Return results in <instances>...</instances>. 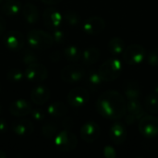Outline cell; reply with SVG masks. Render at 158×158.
I'll return each mask as SVG.
<instances>
[{
    "mask_svg": "<svg viewBox=\"0 0 158 158\" xmlns=\"http://www.w3.org/2000/svg\"><path fill=\"white\" fill-rule=\"evenodd\" d=\"M96 109L102 117L118 120L127 113V102L119 92L109 90L100 94L96 101Z\"/></svg>",
    "mask_w": 158,
    "mask_h": 158,
    "instance_id": "1",
    "label": "cell"
},
{
    "mask_svg": "<svg viewBox=\"0 0 158 158\" xmlns=\"http://www.w3.org/2000/svg\"><path fill=\"white\" fill-rule=\"evenodd\" d=\"M27 41L31 48L37 50L49 49L54 44L51 34L38 29H32L28 31Z\"/></svg>",
    "mask_w": 158,
    "mask_h": 158,
    "instance_id": "2",
    "label": "cell"
},
{
    "mask_svg": "<svg viewBox=\"0 0 158 158\" xmlns=\"http://www.w3.org/2000/svg\"><path fill=\"white\" fill-rule=\"evenodd\" d=\"M122 72V64L118 58H110L105 61L98 69V73L105 82L117 80Z\"/></svg>",
    "mask_w": 158,
    "mask_h": 158,
    "instance_id": "3",
    "label": "cell"
},
{
    "mask_svg": "<svg viewBox=\"0 0 158 158\" xmlns=\"http://www.w3.org/2000/svg\"><path fill=\"white\" fill-rule=\"evenodd\" d=\"M56 147L61 152H70L78 145V139L74 133L68 130H62L54 137Z\"/></svg>",
    "mask_w": 158,
    "mask_h": 158,
    "instance_id": "4",
    "label": "cell"
},
{
    "mask_svg": "<svg viewBox=\"0 0 158 158\" xmlns=\"http://www.w3.org/2000/svg\"><path fill=\"white\" fill-rule=\"evenodd\" d=\"M86 70L83 66L80 64H69L65 66L60 72L61 80L69 84L80 82L85 78Z\"/></svg>",
    "mask_w": 158,
    "mask_h": 158,
    "instance_id": "5",
    "label": "cell"
},
{
    "mask_svg": "<svg viewBox=\"0 0 158 158\" xmlns=\"http://www.w3.org/2000/svg\"><path fill=\"white\" fill-rule=\"evenodd\" d=\"M24 74H25V79L28 81L34 83V84L36 83L38 84V83L44 81L47 79L48 69L44 65L39 62H35V63L26 66Z\"/></svg>",
    "mask_w": 158,
    "mask_h": 158,
    "instance_id": "6",
    "label": "cell"
},
{
    "mask_svg": "<svg viewBox=\"0 0 158 158\" xmlns=\"http://www.w3.org/2000/svg\"><path fill=\"white\" fill-rule=\"evenodd\" d=\"M146 57V50L141 44H131L122 53L123 60L130 65L141 64Z\"/></svg>",
    "mask_w": 158,
    "mask_h": 158,
    "instance_id": "7",
    "label": "cell"
},
{
    "mask_svg": "<svg viewBox=\"0 0 158 158\" xmlns=\"http://www.w3.org/2000/svg\"><path fill=\"white\" fill-rule=\"evenodd\" d=\"M139 131L146 138L158 136V118L152 115H144L139 120Z\"/></svg>",
    "mask_w": 158,
    "mask_h": 158,
    "instance_id": "8",
    "label": "cell"
},
{
    "mask_svg": "<svg viewBox=\"0 0 158 158\" xmlns=\"http://www.w3.org/2000/svg\"><path fill=\"white\" fill-rule=\"evenodd\" d=\"M90 100V94L87 89L83 87H75L70 90L67 95L68 104L74 107L80 108L84 106Z\"/></svg>",
    "mask_w": 158,
    "mask_h": 158,
    "instance_id": "9",
    "label": "cell"
},
{
    "mask_svg": "<svg viewBox=\"0 0 158 158\" xmlns=\"http://www.w3.org/2000/svg\"><path fill=\"white\" fill-rule=\"evenodd\" d=\"M106 28V21L102 17L92 16L89 17L82 25V30L86 34L98 35Z\"/></svg>",
    "mask_w": 158,
    "mask_h": 158,
    "instance_id": "10",
    "label": "cell"
},
{
    "mask_svg": "<svg viewBox=\"0 0 158 158\" xmlns=\"http://www.w3.org/2000/svg\"><path fill=\"white\" fill-rule=\"evenodd\" d=\"M101 133V130L99 125L94 122V121H87L85 122L80 131V134L81 139L88 143H92L94 142H95Z\"/></svg>",
    "mask_w": 158,
    "mask_h": 158,
    "instance_id": "11",
    "label": "cell"
},
{
    "mask_svg": "<svg viewBox=\"0 0 158 158\" xmlns=\"http://www.w3.org/2000/svg\"><path fill=\"white\" fill-rule=\"evenodd\" d=\"M43 20L44 25L51 29L55 30L59 28L63 23V15L56 8H46L43 13Z\"/></svg>",
    "mask_w": 158,
    "mask_h": 158,
    "instance_id": "12",
    "label": "cell"
},
{
    "mask_svg": "<svg viewBox=\"0 0 158 158\" xmlns=\"http://www.w3.org/2000/svg\"><path fill=\"white\" fill-rule=\"evenodd\" d=\"M25 39L23 34L18 31H11L4 36L5 45L13 51L21 50L24 46Z\"/></svg>",
    "mask_w": 158,
    "mask_h": 158,
    "instance_id": "13",
    "label": "cell"
},
{
    "mask_svg": "<svg viewBox=\"0 0 158 158\" xmlns=\"http://www.w3.org/2000/svg\"><path fill=\"white\" fill-rule=\"evenodd\" d=\"M32 106L29 101L25 99H17L13 101L9 106V112L12 116L17 118L26 117L31 114Z\"/></svg>",
    "mask_w": 158,
    "mask_h": 158,
    "instance_id": "14",
    "label": "cell"
},
{
    "mask_svg": "<svg viewBox=\"0 0 158 158\" xmlns=\"http://www.w3.org/2000/svg\"><path fill=\"white\" fill-rule=\"evenodd\" d=\"M109 137L113 143L117 145L122 144L127 139V130L123 123L115 121L109 130Z\"/></svg>",
    "mask_w": 158,
    "mask_h": 158,
    "instance_id": "15",
    "label": "cell"
},
{
    "mask_svg": "<svg viewBox=\"0 0 158 158\" xmlns=\"http://www.w3.org/2000/svg\"><path fill=\"white\" fill-rule=\"evenodd\" d=\"M50 95H51L50 90L46 86L40 84L32 89L31 93V99L35 105L43 106L45 103H47V101L50 98Z\"/></svg>",
    "mask_w": 158,
    "mask_h": 158,
    "instance_id": "16",
    "label": "cell"
},
{
    "mask_svg": "<svg viewBox=\"0 0 158 158\" xmlns=\"http://www.w3.org/2000/svg\"><path fill=\"white\" fill-rule=\"evenodd\" d=\"M12 131L19 137H26L32 134L34 125L31 121L27 119L17 120L12 124Z\"/></svg>",
    "mask_w": 158,
    "mask_h": 158,
    "instance_id": "17",
    "label": "cell"
},
{
    "mask_svg": "<svg viewBox=\"0 0 158 158\" xmlns=\"http://www.w3.org/2000/svg\"><path fill=\"white\" fill-rule=\"evenodd\" d=\"M22 16L27 23L29 24H35L39 20V11L38 7L31 4V3H26L22 6L21 10Z\"/></svg>",
    "mask_w": 158,
    "mask_h": 158,
    "instance_id": "18",
    "label": "cell"
},
{
    "mask_svg": "<svg viewBox=\"0 0 158 158\" xmlns=\"http://www.w3.org/2000/svg\"><path fill=\"white\" fill-rule=\"evenodd\" d=\"M21 10H22L21 3L15 0H6L1 6L2 13L10 18L17 17L19 13H21Z\"/></svg>",
    "mask_w": 158,
    "mask_h": 158,
    "instance_id": "19",
    "label": "cell"
},
{
    "mask_svg": "<svg viewBox=\"0 0 158 158\" xmlns=\"http://www.w3.org/2000/svg\"><path fill=\"white\" fill-rule=\"evenodd\" d=\"M68 113V106L61 101H56L50 104L46 108V114L54 118H63Z\"/></svg>",
    "mask_w": 158,
    "mask_h": 158,
    "instance_id": "20",
    "label": "cell"
},
{
    "mask_svg": "<svg viewBox=\"0 0 158 158\" xmlns=\"http://www.w3.org/2000/svg\"><path fill=\"white\" fill-rule=\"evenodd\" d=\"M142 94V91L140 85L136 81H128L124 86V95L127 100L140 99Z\"/></svg>",
    "mask_w": 158,
    "mask_h": 158,
    "instance_id": "21",
    "label": "cell"
},
{
    "mask_svg": "<svg viewBox=\"0 0 158 158\" xmlns=\"http://www.w3.org/2000/svg\"><path fill=\"white\" fill-rule=\"evenodd\" d=\"M100 58V50L97 47H88L82 52L81 59L84 65L91 66L95 64Z\"/></svg>",
    "mask_w": 158,
    "mask_h": 158,
    "instance_id": "22",
    "label": "cell"
},
{
    "mask_svg": "<svg viewBox=\"0 0 158 158\" xmlns=\"http://www.w3.org/2000/svg\"><path fill=\"white\" fill-rule=\"evenodd\" d=\"M108 50L114 56H120L125 49V43L120 37H112L108 41Z\"/></svg>",
    "mask_w": 158,
    "mask_h": 158,
    "instance_id": "23",
    "label": "cell"
},
{
    "mask_svg": "<svg viewBox=\"0 0 158 158\" xmlns=\"http://www.w3.org/2000/svg\"><path fill=\"white\" fill-rule=\"evenodd\" d=\"M85 80H86V84L89 87V89L94 92L96 91L101 86V83L103 82L98 73V70H94V69L90 70L87 73V75H85Z\"/></svg>",
    "mask_w": 158,
    "mask_h": 158,
    "instance_id": "24",
    "label": "cell"
},
{
    "mask_svg": "<svg viewBox=\"0 0 158 158\" xmlns=\"http://www.w3.org/2000/svg\"><path fill=\"white\" fill-rule=\"evenodd\" d=\"M82 51L77 45H69L63 51L64 57L70 62H77L81 59Z\"/></svg>",
    "mask_w": 158,
    "mask_h": 158,
    "instance_id": "25",
    "label": "cell"
},
{
    "mask_svg": "<svg viewBox=\"0 0 158 158\" xmlns=\"http://www.w3.org/2000/svg\"><path fill=\"white\" fill-rule=\"evenodd\" d=\"M58 131V124L54 121H45L42 126V134L47 139L54 138Z\"/></svg>",
    "mask_w": 158,
    "mask_h": 158,
    "instance_id": "26",
    "label": "cell"
},
{
    "mask_svg": "<svg viewBox=\"0 0 158 158\" xmlns=\"http://www.w3.org/2000/svg\"><path fill=\"white\" fill-rule=\"evenodd\" d=\"M144 108L150 114L158 113V96L156 94H148L144 99Z\"/></svg>",
    "mask_w": 158,
    "mask_h": 158,
    "instance_id": "27",
    "label": "cell"
},
{
    "mask_svg": "<svg viewBox=\"0 0 158 158\" xmlns=\"http://www.w3.org/2000/svg\"><path fill=\"white\" fill-rule=\"evenodd\" d=\"M64 20L69 26L76 27V26L80 25V23L81 21V18L79 15V13H77L76 11H74V10H68L63 15V21Z\"/></svg>",
    "mask_w": 158,
    "mask_h": 158,
    "instance_id": "28",
    "label": "cell"
},
{
    "mask_svg": "<svg viewBox=\"0 0 158 158\" xmlns=\"http://www.w3.org/2000/svg\"><path fill=\"white\" fill-rule=\"evenodd\" d=\"M7 80L12 83H20L25 79L24 71H22L19 69H11L8 70L6 74Z\"/></svg>",
    "mask_w": 158,
    "mask_h": 158,
    "instance_id": "29",
    "label": "cell"
},
{
    "mask_svg": "<svg viewBox=\"0 0 158 158\" xmlns=\"http://www.w3.org/2000/svg\"><path fill=\"white\" fill-rule=\"evenodd\" d=\"M127 112L129 113H143L145 112L139 99L128 100L127 102Z\"/></svg>",
    "mask_w": 158,
    "mask_h": 158,
    "instance_id": "30",
    "label": "cell"
},
{
    "mask_svg": "<svg viewBox=\"0 0 158 158\" xmlns=\"http://www.w3.org/2000/svg\"><path fill=\"white\" fill-rule=\"evenodd\" d=\"M21 59H22V62L24 63V65L28 66V65H31L32 63L38 62L39 57L37 56V55L33 51L27 49V50H24L22 56H21Z\"/></svg>",
    "mask_w": 158,
    "mask_h": 158,
    "instance_id": "31",
    "label": "cell"
},
{
    "mask_svg": "<svg viewBox=\"0 0 158 158\" xmlns=\"http://www.w3.org/2000/svg\"><path fill=\"white\" fill-rule=\"evenodd\" d=\"M30 115L31 116V118L37 122H42L46 118V112L42 108H32Z\"/></svg>",
    "mask_w": 158,
    "mask_h": 158,
    "instance_id": "32",
    "label": "cell"
},
{
    "mask_svg": "<svg viewBox=\"0 0 158 158\" xmlns=\"http://www.w3.org/2000/svg\"><path fill=\"white\" fill-rule=\"evenodd\" d=\"M146 58H147V63L152 66V67H157L158 66V48H154L153 50H151L147 55H146Z\"/></svg>",
    "mask_w": 158,
    "mask_h": 158,
    "instance_id": "33",
    "label": "cell"
},
{
    "mask_svg": "<svg viewBox=\"0 0 158 158\" xmlns=\"http://www.w3.org/2000/svg\"><path fill=\"white\" fill-rule=\"evenodd\" d=\"M52 38H53V41L54 43H56V44H62L65 42V39H66V34L65 32L62 31V30H59V28L57 29H55L53 30V32H52Z\"/></svg>",
    "mask_w": 158,
    "mask_h": 158,
    "instance_id": "34",
    "label": "cell"
},
{
    "mask_svg": "<svg viewBox=\"0 0 158 158\" xmlns=\"http://www.w3.org/2000/svg\"><path fill=\"white\" fill-rule=\"evenodd\" d=\"M74 126V121L71 118L69 117H67L63 119L62 121V127L64 130H68V131H70Z\"/></svg>",
    "mask_w": 158,
    "mask_h": 158,
    "instance_id": "35",
    "label": "cell"
},
{
    "mask_svg": "<svg viewBox=\"0 0 158 158\" xmlns=\"http://www.w3.org/2000/svg\"><path fill=\"white\" fill-rule=\"evenodd\" d=\"M104 155L107 158H115L116 157V152L115 149L111 146H106L104 149Z\"/></svg>",
    "mask_w": 158,
    "mask_h": 158,
    "instance_id": "36",
    "label": "cell"
},
{
    "mask_svg": "<svg viewBox=\"0 0 158 158\" xmlns=\"http://www.w3.org/2000/svg\"><path fill=\"white\" fill-rule=\"evenodd\" d=\"M49 58H50V60H52L53 62H58L59 60H61L62 55H61V53H60L59 51L55 50V51H53V52L50 54Z\"/></svg>",
    "mask_w": 158,
    "mask_h": 158,
    "instance_id": "37",
    "label": "cell"
},
{
    "mask_svg": "<svg viewBox=\"0 0 158 158\" xmlns=\"http://www.w3.org/2000/svg\"><path fill=\"white\" fill-rule=\"evenodd\" d=\"M7 129H8V125H7L6 121L0 118V134L6 132Z\"/></svg>",
    "mask_w": 158,
    "mask_h": 158,
    "instance_id": "38",
    "label": "cell"
},
{
    "mask_svg": "<svg viewBox=\"0 0 158 158\" xmlns=\"http://www.w3.org/2000/svg\"><path fill=\"white\" fill-rule=\"evenodd\" d=\"M6 19L0 16V36L4 33L5 30H6Z\"/></svg>",
    "mask_w": 158,
    "mask_h": 158,
    "instance_id": "39",
    "label": "cell"
},
{
    "mask_svg": "<svg viewBox=\"0 0 158 158\" xmlns=\"http://www.w3.org/2000/svg\"><path fill=\"white\" fill-rule=\"evenodd\" d=\"M41 1L46 5H56V4L60 3L62 0H41Z\"/></svg>",
    "mask_w": 158,
    "mask_h": 158,
    "instance_id": "40",
    "label": "cell"
},
{
    "mask_svg": "<svg viewBox=\"0 0 158 158\" xmlns=\"http://www.w3.org/2000/svg\"><path fill=\"white\" fill-rule=\"evenodd\" d=\"M154 92H155L156 94H157L158 95V82L157 83H156L155 86H154Z\"/></svg>",
    "mask_w": 158,
    "mask_h": 158,
    "instance_id": "41",
    "label": "cell"
},
{
    "mask_svg": "<svg viewBox=\"0 0 158 158\" xmlns=\"http://www.w3.org/2000/svg\"><path fill=\"white\" fill-rule=\"evenodd\" d=\"M6 154L4 151L0 150V158H6Z\"/></svg>",
    "mask_w": 158,
    "mask_h": 158,
    "instance_id": "42",
    "label": "cell"
},
{
    "mask_svg": "<svg viewBox=\"0 0 158 158\" xmlns=\"http://www.w3.org/2000/svg\"><path fill=\"white\" fill-rule=\"evenodd\" d=\"M3 1H4V0H0V4H2V3H3Z\"/></svg>",
    "mask_w": 158,
    "mask_h": 158,
    "instance_id": "43",
    "label": "cell"
},
{
    "mask_svg": "<svg viewBox=\"0 0 158 158\" xmlns=\"http://www.w3.org/2000/svg\"><path fill=\"white\" fill-rule=\"evenodd\" d=\"M0 113H1V105H0Z\"/></svg>",
    "mask_w": 158,
    "mask_h": 158,
    "instance_id": "44",
    "label": "cell"
},
{
    "mask_svg": "<svg viewBox=\"0 0 158 158\" xmlns=\"http://www.w3.org/2000/svg\"><path fill=\"white\" fill-rule=\"evenodd\" d=\"M0 92H1V85H0Z\"/></svg>",
    "mask_w": 158,
    "mask_h": 158,
    "instance_id": "45",
    "label": "cell"
},
{
    "mask_svg": "<svg viewBox=\"0 0 158 158\" xmlns=\"http://www.w3.org/2000/svg\"><path fill=\"white\" fill-rule=\"evenodd\" d=\"M5 1H6V0H5Z\"/></svg>",
    "mask_w": 158,
    "mask_h": 158,
    "instance_id": "46",
    "label": "cell"
}]
</instances>
